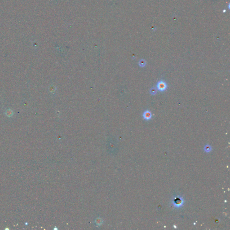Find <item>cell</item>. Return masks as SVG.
Wrapping results in <instances>:
<instances>
[{"instance_id": "obj_1", "label": "cell", "mask_w": 230, "mask_h": 230, "mask_svg": "<svg viewBox=\"0 0 230 230\" xmlns=\"http://www.w3.org/2000/svg\"><path fill=\"white\" fill-rule=\"evenodd\" d=\"M156 88L160 91H164L167 88V84L163 81H160L157 83Z\"/></svg>"}, {"instance_id": "obj_2", "label": "cell", "mask_w": 230, "mask_h": 230, "mask_svg": "<svg viewBox=\"0 0 230 230\" xmlns=\"http://www.w3.org/2000/svg\"><path fill=\"white\" fill-rule=\"evenodd\" d=\"M143 118L144 119L147 120H150L151 118L152 117V114L150 112V111L148 110L145 111L143 112Z\"/></svg>"}, {"instance_id": "obj_3", "label": "cell", "mask_w": 230, "mask_h": 230, "mask_svg": "<svg viewBox=\"0 0 230 230\" xmlns=\"http://www.w3.org/2000/svg\"><path fill=\"white\" fill-rule=\"evenodd\" d=\"M103 223H104L103 220L101 218L99 217H97L95 219V225L97 227H100L101 225L103 224Z\"/></svg>"}, {"instance_id": "obj_4", "label": "cell", "mask_w": 230, "mask_h": 230, "mask_svg": "<svg viewBox=\"0 0 230 230\" xmlns=\"http://www.w3.org/2000/svg\"><path fill=\"white\" fill-rule=\"evenodd\" d=\"M5 114L7 117H12L14 115V112L13 110L11 109H8L5 111Z\"/></svg>"}, {"instance_id": "obj_5", "label": "cell", "mask_w": 230, "mask_h": 230, "mask_svg": "<svg viewBox=\"0 0 230 230\" xmlns=\"http://www.w3.org/2000/svg\"><path fill=\"white\" fill-rule=\"evenodd\" d=\"M150 94L152 95H154L157 93V89L155 87H152L150 89Z\"/></svg>"}, {"instance_id": "obj_6", "label": "cell", "mask_w": 230, "mask_h": 230, "mask_svg": "<svg viewBox=\"0 0 230 230\" xmlns=\"http://www.w3.org/2000/svg\"><path fill=\"white\" fill-rule=\"evenodd\" d=\"M139 64L140 66H141V67H144L146 65V62L145 61V60L142 59V60H141L139 61Z\"/></svg>"}]
</instances>
